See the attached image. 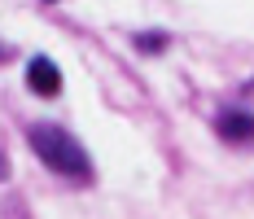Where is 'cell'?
Returning a JSON list of instances; mask_svg holds the SVG:
<instances>
[{
  "label": "cell",
  "mask_w": 254,
  "mask_h": 219,
  "mask_svg": "<svg viewBox=\"0 0 254 219\" xmlns=\"http://www.w3.org/2000/svg\"><path fill=\"white\" fill-rule=\"evenodd\" d=\"M31 149H35V158L49 171H57L62 180H70V184H88V180H92V158H88V149L79 145L66 127H57V123H35V127H31Z\"/></svg>",
  "instance_id": "6da1fadb"
},
{
  "label": "cell",
  "mask_w": 254,
  "mask_h": 219,
  "mask_svg": "<svg viewBox=\"0 0 254 219\" xmlns=\"http://www.w3.org/2000/svg\"><path fill=\"white\" fill-rule=\"evenodd\" d=\"M219 136L232 141V145L254 141V114H246V110H224L219 114Z\"/></svg>",
  "instance_id": "3957f363"
},
{
  "label": "cell",
  "mask_w": 254,
  "mask_h": 219,
  "mask_svg": "<svg viewBox=\"0 0 254 219\" xmlns=\"http://www.w3.org/2000/svg\"><path fill=\"white\" fill-rule=\"evenodd\" d=\"M167 44H171L167 31H140V35H136V49H140V53H162Z\"/></svg>",
  "instance_id": "277c9868"
},
{
  "label": "cell",
  "mask_w": 254,
  "mask_h": 219,
  "mask_svg": "<svg viewBox=\"0 0 254 219\" xmlns=\"http://www.w3.org/2000/svg\"><path fill=\"white\" fill-rule=\"evenodd\" d=\"M26 83H31L35 97H57V92H62V71H57V62L31 57V62H26Z\"/></svg>",
  "instance_id": "7a4b0ae2"
},
{
  "label": "cell",
  "mask_w": 254,
  "mask_h": 219,
  "mask_svg": "<svg viewBox=\"0 0 254 219\" xmlns=\"http://www.w3.org/2000/svg\"><path fill=\"white\" fill-rule=\"evenodd\" d=\"M0 62H9V49H0Z\"/></svg>",
  "instance_id": "5b68a950"
}]
</instances>
